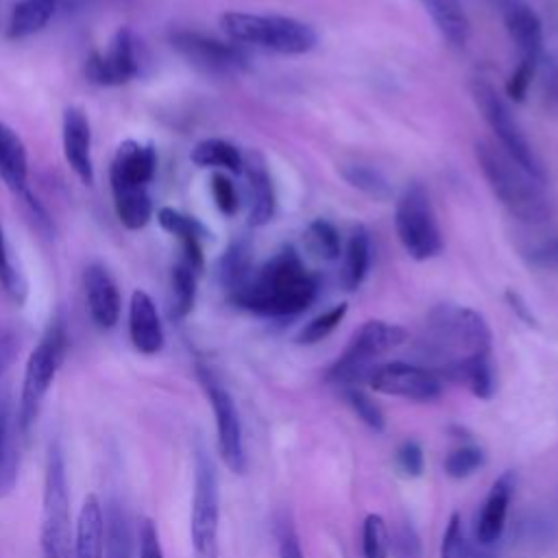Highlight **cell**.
Segmentation results:
<instances>
[{
  "instance_id": "obj_5",
  "label": "cell",
  "mask_w": 558,
  "mask_h": 558,
  "mask_svg": "<svg viewBox=\"0 0 558 558\" xmlns=\"http://www.w3.org/2000/svg\"><path fill=\"white\" fill-rule=\"evenodd\" d=\"M220 26L233 41L259 46L281 54H305L318 41L310 24L286 15L229 11L220 17Z\"/></svg>"
},
{
  "instance_id": "obj_17",
  "label": "cell",
  "mask_w": 558,
  "mask_h": 558,
  "mask_svg": "<svg viewBox=\"0 0 558 558\" xmlns=\"http://www.w3.org/2000/svg\"><path fill=\"white\" fill-rule=\"evenodd\" d=\"M517 488V475L514 471H504L490 486L482 510L477 514L475 521V541L486 547L493 545L495 541H499L504 525H506V517H508V506L512 501Z\"/></svg>"
},
{
  "instance_id": "obj_49",
  "label": "cell",
  "mask_w": 558,
  "mask_h": 558,
  "mask_svg": "<svg viewBox=\"0 0 558 558\" xmlns=\"http://www.w3.org/2000/svg\"><path fill=\"white\" fill-rule=\"evenodd\" d=\"M530 264L541 268H558V238L538 242L525 251Z\"/></svg>"
},
{
  "instance_id": "obj_14",
  "label": "cell",
  "mask_w": 558,
  "mask_h": 558,
  "mask_svg": "<svg viewBox=\"0 0 558 558\" xmlns=\"http://www.w3.org/2000/svg\"><path fill=\"white\" fill-rule=\"evenodd\" d=\"M172 46L196 68L214 74H233L244 68V52L233 46L207 37L196 31H179L172 37Z\"/></svg>"
},
{
  "instance_id": "obj_22",
  "label": "cell",
  "mask_w": 558,
  "mask_h": 558,
  "mask_svg": "<svg viewBox=\"0 0 558 558\" xmlns=\"http://www.w3.org/2000/svg\"><path fill=\"white\" fill-rule=\"evenodd\" d=\"M74 558H105V510L96 495H87L74 523Z\"/></svg>"
},
{
  "instance_id": "obj_45",
  "label": "cell",
  "mask_w": 558,
  "mask_h": 558,
  "mask_svg": "<svg viewBox=\"0 0 558 558\" xmlns=\"http://www.w3.org/2000/svg\"><path fill=\"white\" fill-rule=\"evenodd\" d=\"M137 556L140 558H163V547L153 519H142L137 527Z\"/></svg>"
},
{
  "instance_id": "obj_11",
  "label": "cell",
  "mask_w": 558,
  "mask_h": 558,
  "mask_svg": "<svg viewBox=\"0 0 558 558\" xmlns=\"http://www.w3.org/2000/svg\"><path fill=\"white\" fill-rule=\"evenodd\" d=\"M198 381L207 395V401L214 412L216 421V436H218V453L229 471L244 473L246 469V453H244V438H242V423L240 412L229 395V390L214 377L211 371L198 366Z\"/></svg>"
},
{
  "instance_id": "obj_16",
  "label": "cell",
  "mask_w": 558,
  "mask_h": 558,
  "mask_svg": "<svg viewBox=\"0 0 558 558\" xmlns=\"http://www.w3.org/2000/svg\"><path fill=\"white\" fill-rule=\"evenodd\" d=\"M61 140H63V157L68 166L85 185H92L94 181L92 129H89L87 113L81 107H68L63 111Z\"/></svg>"
},
{
  "instance_id": "obj_52",
  "label": "cell",
  "mask_w": 558,
  "mask_h": 558,
  "mask_svg": "<svg viewBox=\"0 0 558 558\" xmlns=\"http://www.w3.org/2000/svg\"><path fill=\"white\" fill-rule=\"evenodd\" d=\"M549 85H551V92H554L556 98H558V65H556V63L549 65Z\"/></svg>"
},
{
  "instance_id": "obj_44",
  "label": "cell",
  "mask_w": 558,
  "mask_h": 558,
  "mask_svg": "<svg viewBox=\"0 0 558 558\" xmlns=\"http://www.w3.org/2000/svg\"><path fill=\"white\" fill-rule=\"evenodd\" d=\"M211 194H214V201H216V207L225 214V216H233L238 211V192H235V185L222 174V172H216L211 177Z\"/></svg>"
},
{
  "instance_id": "obj_46",
  "label": "cell",
  "mask_w": 558,
  "mask_h": 558,
  "mask_svg": "<svg viewBox=\"0 0 558 558\" xmlns=\"http://www.w3.org/2000/svg\"><path fill=\"white\" fill-rule=\"evenodd\" d=\"M397 466L408 477H418L423 473L425 460H423V449L416 440L401 442V447L397 449Z\"/></svg>"
},
{
  "instance_id": "obj_1",
  "label": "cell",
  "mask_w": 558,
  "mask_h": 558,
  "mask_svg": "<svg viewBox=\"0 0 558 558\" xmlns=\"http://www.w3.org/2000/svg\"><path fill=\"white\" fill-rule=\"evenodd\" d=\"M318 283L314 275L305 268L294 248L279 251L270 262H266L255 275L229 294V299L253 314L259 316H294L305 312L316 299Z\"/></svg>"
},
{
  "instance_id": "obj_4",
  "label": "cell",
  "mask_w": 558,
  "mask_h": 558,
  "mask_svg": "<svg viewBox=\"0 0 558 558\" xmlns=\"http://www.w3.org/2000/svg\"><path fill=\"white\" fill-rule=\"evenodd\" d=\"M39 545L44 558H74V525L70 512L68 469L63 449L57 440H50L46 451Z\"/></svg>"
},
{
  "instance_id": "obj_13",
  "label": "cell",
  "mask_w": 558,
  "mask_h": 558,
  "mask_svg": "<svg viewBox=\"0 0 558 558\" xmlns=\"http://www.w3.org/2000/svg\"><path fill=\"white\" fill-rule=\"evenodd\" d=\"M85 74L92 83L113 87L129 83L140 74L137 41L129 28H120L105 52H94L85 63Z\"/></svg>"
},
{
  "instance_id": "obj_19",
  "label": "cell",
  "mask_w": 558,
  "mask_h": 558,
  "mask_svg": "<svg viewBox=\"0 0 558 558\" xmlns=\"http://www.w3.org/2000/svg\"><path fill=\"white\" fill-rule=\"evenodd\" d=\"M504 24L514 41L521 59L525 61H538L543 52V24L534 9L523 0H504Z\"/></svg>"
},
{
  "instance_id": "obj_29",
  "label": "cell",
  "mask_w": 558,
  "mask_h": 558,
  "mask_svg": "<svg viewBox=\"0 0 558 558\" xmlns=\"http://www.w3.org/2000/svg\"><path fill=\"white\" fill-rule=\"evenodd\" d=\"M59 0H22L15 4L9 20V37L22 39L39 33L52 17Z\"/></svg>"
},
{
  "instance_id": "obj_18",
  "label": "cell",
  "mask_w": 558,
  "mask_h": 558,
  "mask_svg": "<svg viewBox=\"0 0 558 558\" xmlns=\"http://www.w3.org/2000/svg\"><path fill=\"white\" fill-rule=\"evenodd\" d=\"M83 286H85V296H87V307L92 320L100 329H111L116 327L120 318V290L109 275V270L100 264H89L83 272Z\"/></svg>"
},
{
  "instance_id": "obj_26",
  "label": "cell",
  "mask_w": 558,
  "mask_h": 558,
  "mask_svg": "<svg viewBox=\"0 0 558 558\" xmlns=\"http://www.w3.org/2000/svg\"><path fill=\"white\" fill-rule=\"evenodd\" d=\"M438 33L453 48H464L471 35L469 17L460 0H421Z\"/></svg>"
},
{
  "instance_id": "obj_31",
  "label": "cell",
  "mask_w": 558,
  "mask_h": 558,
  "mask_svg": "<svg viewBox=\"0 0 558 558\" xmlns=\"http://www.w3.org/2000/svg\"><path fill=\"white\" fill-rule=\"evenodd\" d=\"M111 192H113L116 214L126 229H142L150 220L153 201L146 187H122Z\"/></svg>"
},
{
  "instance_id": "obj_35",
  "label": "cell",
  "mask_w": 558,
  "mask_h": 558,
  "mask_svg": "<svg viewBox=\"0 0 558 558\" xmlns=\"http://www.w3.org/2000/svg\"><path fill=\"white\" fill-rule=\"evenodd\" d=\"M340 174H342V179H344L349 185L357 187L360 192H364V194L371 196V198L386 201V198H390V194H392L390 183L386 181V177H384L379 170L371 168V166H364V163H349V166H344V168L340 170Z\"/></svg>"
},
{
  "instance_id": "obj_12",
  "label": "cell",
  "mask_w": 558,
  "mask_h": 558,
  "mask_svg": "<svg viewBox=\"0 0 558 558\" xmlns=\"http://www.w3.org/2000/svg\"><path fill=\"white\" fill-rule=\"evenodd\" d=\"M366 381L373 390L381 395H392L418 403L434 401L442 395V379L434 371L408 362H388L373 366Z\"/></svg>"
},
{
  "instance_id": "obj_36",
  "label": "cell",
  "mask_w": 558,
  "mask_h": 558,
  "mask_svg": "<svg viewBox=\"0 0 558 558\" xmlns=\"http://www.w3.org/2000/svg\"><path fill=\"white\" fill-rule=\"evenodd\" d=\"M251 277V255L248 246L244 242L231 244V248L225 253L220 262V281L225 290L231 294L235 292L246 279Z\"/></svg>"
},
{
  "instance_id": "obj_21",
  "label": "cell",
  "mask_w": 558,
  "mask_h": 558,
  "mask_svg": "<svg viewBox=\"0 0 558 558\" xmlns=\"http://www.w3.org/2000/svg\"><path fill=\"white\" fill-rule=\"evenodd\" d=\"M17 414L7 384H0V497H7L17 480Z\"/></svg>"
},
{
  "instance_id": "obj_42",
  "label": "cell",
  "mask_w": 558,
  "mask_h": 558,
  "mask_svg": "<svg viewBox=\"0 0 558 558\" xmlns=\"http://www.w3.org/2000/svg\"><path fill=\"white\" fill-rule=\"evenodd\" d=\"M344 399L347 403L353 408V412L373 429V432H384L386 427V418L381 408L357 386H347L344 388Z\"/></svg>"
},
{
  "instance_id": "obj_39",
  "label": "cell",
  "mask_w": 558,
  "mask_h": 558,
  "mask_svg": "<svg viewBox=\"0 0 558 558\" xmlns=\"http://www.w3.org/2000/svg\"><path fill=\"white\" fill-rule=\"evenodd\" d=\"M347 316V303H340V305H333L331 310L318 314L316 318H312L296 336V342L299 344H316L320 342L323 338H327L340 323L342 318Z\"/></svg>"
},
{
  "instance_id": "obj_15",
  "label": "cell",
  "mask_w": 558,
  "mask_h": 558,
  "mask_svg": "<svg viewBox=\"0 0 558 558\" xmlns=\"http://www.w3.org/2000/svg\"><path fill=\"white\" fill-rule=\"evenodd\" d=\"M157 172V150L153 144L124 140L113 155L109 181L111 190L148 187Z\"/></svg>"
},
{
  "instance_id": "obj_40",
  "label": "cell",
  "mask_w": 558,
  "mask_h": 558,
  "mask_svg": "<svg viewBox=\"0 0 558 558\" xmlns=\"http://www.w3.org/2000/svg\"><path fill=\"white\" fill-rule=\"evenodd\" d=\"M484 464V449L477 445H462L445 458V473L453 480L473 475Z\"/></svg>"
},
{
  "instance_id": "obj_9",
  "label": "cell",
  "mask_w": 558,
  "mask_h": 558,
  "mask_svg": "<svg viewBox=\"0 0 558 558\" xmlns=\"http://www.w3.org/2000/svg\"><path fill=\"white\" fill-rule=\"evenodd\" d=\"M395 229L403 248L416 262L432 259L440 253L442 248L440 229L436 222L429 194L421 183L408 185L401 198L397 201Z\"/></svg>"
},
{
  "instance_id": "obj_7",
  "label": "cell",
  "mask_w": 558,
  "mask_h": 558,
  "mask_svg": "<svg viewBox=\"0 0 558 558\" xmlns=\"http://www.w3.org/2000/svg\"><path fill=\"white\" fill-rule=\"evenodd\" d=\"M405 329L386 320H366L349 340L340 357L329 366L325 379L338 386L366 381L373 362L405 340Z\"/></svg>"
},
{
  "instance_id": "obj_32",
  "label": "cell",
  "mask_w": 558,
  "mask_h": 558,
  "mask_svg": "<svg viewBox=\"0 0 558 558\" xmlns=\"http://www.w3.org/2000/svg\"><path fill=\"white\" fill-rule=\"evenodd\" d=\"M194 299H196V270L190 264L179 262L172 268V277H170V305H168L170 318L174 320L185 318L194 307Z\"/></svg>"
},
{
  "instance_id": "obj_27",
  "label": "cell",
  "mask_w": 558,
  "mask_h": 558,
  "mask_svg": "<svg viewBox=\"0 0 558 558\" xmlns=\"http://www.w3.org/2000/svg\"><path fill=\"white\" fill-rule=\"evenodd\" d=\"M445 379L466 386L477 399H490L495 395V386H497L490 355H477V357H471V360L453 366L445 375Z\"/></svg>"
},
{
  "instance_id": "obj_28",
  "label": "cell",
  "mask_w": 558,
  "mask_h": 558,
  "mask_svg": "<svg viewBox=\"0 0 558 558\" xmlns=\"http://www.w3.org/2000/svg\"><path fill=\"white\" fill-rule=\"evenodd\" d=\"M371 266V238L366 227H353L347 251H344V266H342V286L347 290H357L366 279Z\"/></svg>"
},
{
  "instance_id": "obj_34",
  "label": "cell",
  "mask_w": 558,
  "mask_h": 558,
  "mask_svg": "<svg viewBox=\"0 0 558 558\" xmlns=\"http://www.w3.org/2000/svg\"><path fill=\"white\" fill-rule=\"evenodd\" d=\"M440 558H493V556L486 549H482V545H475L466 538L462 527V517L453 512L442 534Z\"/></svg>"
},
{
  "instance_id": "obj_50",
  "label": "cell",
  "mask_w": 558,
  "mask_h": 558,
  "mask_svg": "<svg viewBox=\"0 0 558 558\" xmlns=\"http://www.w3.org/2000/svg\"><path fill=\"white\" fill-rule=\"evenodd\" d=\"M279 558H303V549L290 523H281L279 527Z\"/></svg>"
},
{
  "instance_id": "obj_33",
  "label": "cell",
  "mask_w": 558,
  "mask_h": 558,
  "mask_svg": "<svg viewBox=\"0 0 558 558\" xmlns=\"http://www.w3.org/2000/svg\"><path fill=\"white\" fill-rule=\"evenodd\" d=\"M105 558H131L126 519L116 501H111L105 510Z\"/></svg>"
},
{
  "instance_id": "obj_38",
  "label": "cell",
  "mask_w": 558,
  "mask_h": 558,
  "mask_svg": "<svg viewBox=\"0 0 558 558\" xmlns=\"http://www.w3.org/2000/svg\"><path fill=\"white\" fill-rule=\"evenodd\" d=\"M0 286L7 292V296L11 301H15L17 305H22L26 301L28 286H26V279H24L22 270L15 268V264L9 255V246H7V240H4L2 225H0Z\"/></svg>"
},
{
  "instance_id": "obj_6",
  "label": "cell",
  "mask_w": 558,
  "mask_h": 558,
  "mask_svg": "<svg viewBox=\"0 0 558 558\" xmlns=\"http://www.w3.org/2000/svg\"><path fill=\"white\" fill-rule=\"evenodd\" d=\"M70 347L68 329L61 320L50 323L37 347L31 351L22 377L20 403H17V432L28 434L33 423L37 421L44 397L48 395Z\"/></svg>"
},
{
  "instance_id": "obj_47",
  "label": "cell",
  "mask_w": 558,
  "mask_h": 558,
  "mask_svg": "<svg viewBox=\"0 0 558 558\" xmlns=\"http://www.w3.org/2000/svg\"><path fill=\"white\" fill-rule=\"evenodd\" d=\"M534 61H525L521 59L519 65L514 68V72L510 74L508 83H506V94L514 100V102H521L527 94V87L532 83V76H534Z\"/></svg>"
},
{
  "instance_id": "obj_30",
  "label": "cell",
  "mask_w": 558,
  "mask_h": 558,
  "mask_svg": "<svg viewBox=\"0 0 558 558\" xmlns=\"http://www.w3.org/2000/svg\"><path fill=\"white\" fill-rule=\"evenodd\" d=\"M190 159L198 168H222V170H229V172H242V168H244L242 153L233 144H229L225 140H218V137H209V140L198 142L192 148Z\"/></svg>"
},
{
  "instance_id": "obj_23",
  "label": "cell",
  "mask_w": 558,
  "mask_h": 558,
  "mask_svg": "<svg viewBox=\"0 0 558 558\" xmlns=\"http://www.w3.org/2000/svg\"><path fill=\"white\" fill-rule=\"evenodd\" d=\"M0 179L4 185L17 194L26 196L28 192V155L22 137L0 120Z\"/></svg>"
},
{
  "instance_id": "obj_10",
  "label": "cell",
  "mask_w": 558,
  "mask_h": 558,
  "mask_svg": "<svg viewBox=\"0 0 558 558\" xmlns=\"http://www.w3.org/2000/svg\"><path fill=\"white\" fill-rule=\"evenodd\" d=\"M471 96L480 109V113L484 116V120L488 122V126L495 131L501 148L530 174L534 177L538 183H545L547 174L545 168L541 163V159L536 157V153L532 150L530 142L525 140V135L521 133L514 116L510 113L508 105L504 102V98L497 94V89L484 81V78H475L471 83Z\"/></svg>"
},
{
  "instance_id": "obj_41",
  "label": "cell",
  "mask_w": 558,
  "mask_h": 558,
  "mask_svg": "<svg viewBox=\"0 0 558 558\" xmlns=\"http://www.w3.org/2000/svg\"><path fill=\"white\" fill-rule=\"evenodd\" d=\"M307 244L323 259H336L340 255V235L331 222L318 218L307 227Z\"/></svg>"
},
{
  "instance_id": "obj_43",
  "label": "cell",
  "mask_w": 558,
  "mask_h": 558,
  "mask_svg": "<svg viewBox=\"0 0 558 558\" xmlns=\"http://www.w3.org/2000/svg\"><path fill=\"white\" fill-rule=\"evenodd\" d=\"M392 558H423V545L410 519H401L390 536Z\"/></svg>"
},
{
  "instance_id": "obj_8",
  "label": "cell",
  "mask_w": 558,
  "mask_h": 558,
  "mask_svg": "<svg viewBox=\"0 0 558 558\" xmlns=\"http://www.w3.org/2000/svg\"><path fill=\"white\" fill-rule=\"evenodd\" d=\"M220 490L214 460L205 447L194 451V490L190 508V541L194 558H218Z\"/></svg>"
},
{
  "instance_id": "obj_25",
  "label": "cell",
  "mask_w": 558,
  "mask_h": 558,
  "mask_svg": "<svg viewBox=\"0 0 558 558\" xmlns=\"http://www.w3.org/2000/svg\"><path fill=\"white\" fill-rule=\"evenodd\" d=\"M242 170L246 172L248 181V225L264 227L275 214V192L270 174L257 155L244 159Z\"/></svg>"
},
{
  "instance_id": "obj_51",
  "label": "cell",
  "mask_w": 558,
  "mask_h": 558,
  "mask_svg": "<svg viewBox=\"0 0 558 558\" xmlns=\"http://www.w3.org/2000/svg\"><path fill=\"white\" fill-rule=\"evenodd\" d=\"M506 299H508L510 307H512V310H514V312H517V314H519L527 325H536V323H534L532 312L527 310V305L523 303V299H521L517 292H512V290H510V292H506Z\"/></svg>"
},
{
  "instance_id": "obj_37",
  "label": "cell",
  "mask_w": 558,
  "mask_h": 558,
  "mask_svg": "<svg viewBox=\"0 0 558 558\" xmlns=\"http://www.w3.org/2000/svg\"><path fill=\"white\" fill-rule=\"evenodd\" d=\"M390 534L381 514H366L362 525V556L364 558H388Z\"/></svg>"
},
{
  "instance_id": "obj_48",
  "label": "cell",
  "mask_w": 558,
  "mask_h": 558,
  "mask_svg": "<svg viewBox=\"0 0 558 558\" xmlns=\"http://www.w3.org/2000/svg\"><path fill=\"white\" fill-rule=\"evenodd\" d=\"M20 347H22L20 333L11 325L0 323V377L15 362L17 353H20Z\"/></svg>"
},
{
  "instance_id": "obj_2",
  "label": "cell",
  "mask_w": 558,
  "mask_h": 558,
  "mask_svg": "<svg viewBox=\"0 0 558 558\" xmlns=\"http://www.w3.org/2000/svg\"><path fill=\"white\" fill-rule=\"evenodd\" d=\"M490 327L480 312L442 303L427 316L421 351L442 379L453 366L477 355H490Z\"/></svg>"
},
{
  "instance_id": "obj_24",
  "label": "cell",
  "mask_w": 558,
  "mask_h": 558,
  "mask_svg": "<svg viewBox=\"0 0 558 558\" xmlns=\"http://www.w3.org/2000/svg\"><path fill=\"white\" fill-rule=\"evenodd\" d=\"M157 222L161 225V229H166L168 233L177 235L181 246H183V262L190 264L196 272L203 268V244L201 240L207 235L205 227L187 216V214H181L172 207H161L157 211Z\"/></svg>"
},
{
  "instance_id": "obj_3",
  "label": "cell",
  "mask_w": 558,
  "mask_h": 558,
  "mask_svg": "<svg viewBox=\"0 0 558 558\" xmlns=\"http://www.w3.org/2000/svg\"><path fill=\"white\" fill-rule=\"evenodd\" d=\"M475 159L497 201L521 222L541 225L551 216L549 198L541 183L530 177L501 146L475 142Z\"/></svg>"
},
{
  "instance_id": "obj_20",
  "label": "cell",
  "mask_w": 558,
  "mask_h": 558,
  "mask_svg": "<svg viewBox=\"0 0 558 558\" xmlns=\"http://www.w3.org/2000/svg\"><path fill=\"white\" fill-rule=\"evenodd\" d=\"M129 336L133 347L144 355H155L163 349V327L153 299L144 290L131 294Z\"/></svg>"
}]
</instances>
